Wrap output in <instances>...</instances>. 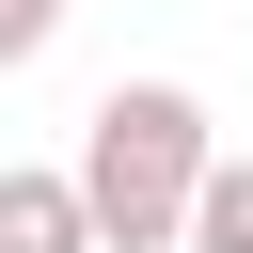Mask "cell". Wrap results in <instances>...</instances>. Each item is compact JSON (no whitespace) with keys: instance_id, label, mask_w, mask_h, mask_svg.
<instances>
[{"instance_id":"3957f363","label":"cell","mask_w":253,"mask_h":253,"mask_svg":"<svg viewBox=\"0 0 253 253\" xmlns=\"http://www.w3.org/2000/svg\"><path fill=\"white\" fill-rule=\"evenodd\" d=\"M174 253H253V158H206V190H190V237Z\"/></svg>"},{"instance_id":"277c9868","label":"cell","mask_w":253,"mask_h":253,"mask_svg":"<svg viewBox=\"0 0 253 253\" xmlns=\"http://www.w3.org/2000/svg\"><path fill=\"white\" fill-rule=\"evenodd\" d=\"M63 16H79V0H0V63H32V47L63 32Z\"/></svg>"},{"instance_id":"6da1fadb","label":"cell","mask_w":253,"mask_h":253,"mask_svg":"<svg viewBox=\"0 0 253 253\" xmlns=\"http://www.w3.org/2000/svg\"><path fill=\"white\" fill-rule=\"evenodd\" d=\"M206 158H221V126H206V95H190V79H111V95L79 111V190H95V237H111V253H174V237H190Z\"/></svg>"},{"instance_id":"7a4b0ae2","label":"cell","mask_w":253,"mask_h":253,"mask_svg":"<svg viewBox=\"0 0 253 253\" xmlns=\"http://www.w3.org/2000/svg\"><path fill=\"white\" fill-rule=\"evenodd\" d=\"M0 253H111L79 158H63V174H47V158H0Z\"/></svg>"}]
</instances>
